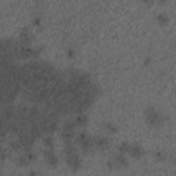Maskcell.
<instances>
[{
	"label": "cell",
	"instance_id": "cell-1",
	"mask_svg": "<svg viewBox=\"0 0 176 176\" xmlns=\"http://www.w3.org/2000/svg\"><path fill=\"white\" fill-rule=\"evenodd\" d=\"M146 116H147L149 123H151V124H160L162 121L161 114H160L156 109H149V110L146 111Z\"/></svg>",
	"mask_w": 176,
	"mask_h": 176
},
{
	"label": "cell",
	"instance_id": "cell-2",
	"mask_svg": "<svg viewBox=\"0 0 176 176\" xmlns=\"http://www.w3.org/2000/svg\"><path fill=\"white\" fill-rule=\"evenodd\" d=\"M66 161H68V164L72 166L73 169H76V168H79L81 160H80V157L77 156V151H73V153H66Z\"/></svg>",
	"mask_w": 176,
	"mask_h": 176
},
{
	"label": "cell",
	"instance_id": "cell-3",
	"mask_svg": "<svg viewBox=\"0 0 176 176\" xmlns=\"http://www.w3.org/2000/svg\"><path fill=\"white\" fill-rule=\"evenodd\" d=\"M87 116H85L84 113H77V116H76L74 118V123H76V125H80V127H83V125H85V123H87Z\"/></svg>",
	"mask_w": 176,
	"mask_h": 176
},
{
	"label": "cell",
	"instance_id": "cell-4",
	"mask_svg": "<svg viewBox=\"0 0 176 176\" xmlns=\"http://www.w3.org/2000/svg\"><path fill=\"white\" fill-rule=\"evenodd\" d=\"M46 160H47V162H48L51 166L56 165V158H55V154L52 153V150H48V151H46Z\"/></svg>",
	"mask_w": 176,
	"mask_h": 176
},
{
	"label": "cell",
	"instance_id": "cell-5",
	"mask_svg": "<svg viewBox=\"0 0 176 176\" xmlns=\"http://www.w3.org/2000/svg\"><path fill=\"white\" fill-rule=\"evenodd\" d=\"M129 153L131 156H133V157H139L140 154H142V149H140V146H138V145H131L129 146Z\"/></svg>",
	"mask_w": 176,
	"mask_h": 176
},
{
	"label": "cell",
	"instance_id": "cell-6",
	"mask_svg": "<svg viewBox=\"0 0 176 176\" xmlns=\"http://www.w3.org/2000/svg\"><path fill=\"white\" fill-rule=\"evenodd\" d=\"M94 143L97 147H105L107 145V139L103 136H95L94 138Z\"/></svg>",
	"mask_w": 176,
	"mask_h": 176
},
{
	"label": "cell",
	"instance_id": "cell-7",
	"mask_svg": "<svg viewBox=\"0 0 176 176\" xmlns=\"http://www.w3.org/2000/svg\"><path fill=\"white\" fill-rule=\"evenodd\" d=\"M114 161H116V164L117 165H120V166H125L128 164V161H127V158L124 157V154L121 153V154H118L116 156V158H114Z\"/></svg>",
	"mask_w": 176,
	"mask_h": 176
},
{
	"label": "cell",
	"instance_id": "cell-8",
	"mask_svg": "<svg viewBox=\"0 0 176 176\" xmlns=\"http://www.w3.org/2000/svg\"><path fill=\"white\" fill-rule=\"evenodd\" d=\"M157 20H158L160 22H161V24H165V22L168 21V17H166V15L164 14V12H161V14H160L158 17H157Z\"/></svg>",
	"mask_w": 176,
	"mask_h": 176
},
{
	"label": "cell",
	"instance_id": "cell-9",
	"mask_svg": "<svg viewBox=\"0 0 176 176\" xmlns=\"http://www.w3.org/2000/svg\"><path fill=\"white\" fill-rule=\"evenodd\" d=\"M105 128H106L109 132H111V133L116 132V127H114L113 124H106V125H105Z\"/></svg>",
	"mask_w": 176,
	"mask_h": 176
}]
</instances>
